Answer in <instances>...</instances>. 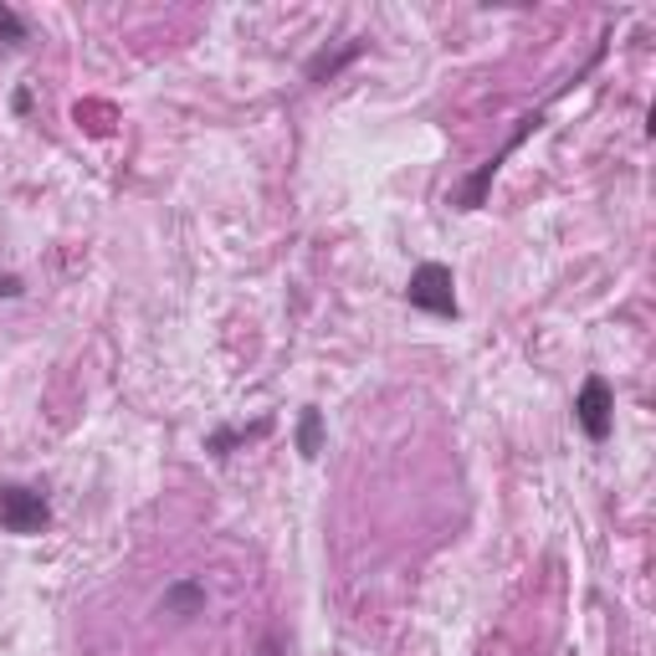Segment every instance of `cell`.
I'll return each instance as SVG.
<instances>
[{"instance_id": "1", "label": "cell", "mask_w": 656, "mask_h": 656, "mask_svg": "<svg viewBox=\"0 0 656 656\" xmlns=\"http://www.w3.org/2000/svg\"><path fill=\"white\" fill-rule=\"evenodd\" d=\"M405 303L431 313V319H456V283H452V267H441V262H421V267L410 272V283H405Z\"/></svg>"}, {"instance_id": "2", "label": "cell", "mask_w": 656, "mask_h": 656, "mask_svg": "<svg viewBox=\"0 0 656 656\" xmlns=\"http://www.w3.org/2000/svg\"><path fill=\"white\" fill-rule=\"evenodd\" d=\"M51 523V503L36 488H21V482H5L0 488V528L16 534V539H32Z\"/></svg>"}, {"instance_id": "3", "label": "cell", "mask_w": 656, "mask_h": 656, "mask_svg": "<svg viewBox=\"0 0 656 656\" xmlns=\"http://www.w3.org/2000/svg\"><path fill=\"white\" fill-rule=\"evenodd\" d=\"M574 421H580V431H585L589 441L610 437V426H616V395H610V385L600 374H589L585 385H580V395H574Z\"/></svg>"}, {"instance_id": "4", "label": "cell", "mask_w": 656, "mask_h": 656, "mask_svg": "<svg viewBox=\"0 0 656 656\" xmlns=\"http://www.w3.org/2000/svg\"><path fill=\"white\" fill-rule=\"evenodd\" d=\"M159 610L175 616V621H195V616L205 610V585H201V580H175V585L165 589Z\"/></svg>"}, {"instance_id": "5", "label": "cell", "mask_w": 656, "mask_h": 656, "mask_svg": "<svg viewBox=\"0 0 656 656\" xmlns=\"http://www.w3.org/2000/svg\"><path fill=\"white\" fill-rule=\"evenodd\" d=\"M298 452H303V456L323 452V410H319V405H308L303 421H298Z\"/></svg>"}, {"instance_id": "6", "label": "cell", "mask_w": 656, "mask_h": 656, "mask_svg": "<svg viewBox=\"0 0 656 656\" xmlns=\"http://www.w3.org/2000/svg\"><path fill=\"white\" fill-rule=\"evenodd\" d=\"M0 36H5L11 47H16V41H26V21H21L11 5H0Z\"/></svg>"}, {"instance_id": "7", "label": "cell", "mask_w": 656, "mask_h": 656, "mask_svg": "<svg viewBox=\"0 0 656 656\" xmlns=\"http://www.w3.org/2000/svg\"><path fill=\"white\" fill-rule=\"evenodd\" d=\"M0 298H21V277L5 272V277H0Z\"/></svg>"}]
</instances>
